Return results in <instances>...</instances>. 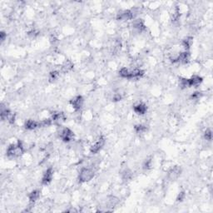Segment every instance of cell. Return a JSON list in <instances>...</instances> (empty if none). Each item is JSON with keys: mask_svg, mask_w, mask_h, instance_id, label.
I'll use <instances>...</instances> for the list:
<instances>
[{"mask_svg": "<svg viewBox=\"0 0 213 213\" xmlns=\"http://www.w3.org/2000/svg\"><path fill=\"white\" fill-rule=\"evenodd\" d=\"M180 86H181L182 88H187V87H189V86H188V79H180Z\"/></svg>", "mask_w": 213, "mask_h": 213, "instance_id": "obj_15", "label": "cell"}, {"mask_svg": "<svg viewBox=\"0 0 213 213\" xmlns=\"http://www.w3.org/2000/svg\"><path fill=\"white\" fill-rule=\"evenodd\" d=\"M134 27L136 28H138L139 31H141L142 29H144V25H143V23H142L141 22H140V21H139V22L135 23Z\"/></svg>", "mask_w": 213, "mask_h": 213, "instance_id": "obj_16", "label": "cell"}, {"mask_svg": "<svg viewBox=\"0 0 213 213\" xmlns=\"http://www.w3.org/2000/svg\"><path fill=\"white\" fill-rule=\"evenodd\" d=\"M133 110H134V112L136 113L140 114V115H143V114H145L146 112H147V107L145 104L138 103L137 104V105H135Z\"/></svg>", "mask_w": 213, "mask_h": 213, "instance_id": "obj_8", "label": "cell"}, {"mask_svg": "<svg viewBox=\"0 0 213 213\" xmlns=\"http://www.w3.org/2000/svg\"><path fill=\"white\" fill-rule=\"evenodd\" d=\"M135 130L138 133H142L146 131V127H145V126L138 125L135 127Z\"/></svg>", "mask_w": 213, "mask_h": 213, "instance_id": "obj_14", "label": "cell"}, {"mask_svg": "<svg viewBox=\"0 0 213 213\" xmlns=\"http://www.w3.org/2000/svg\"><path fill=\"white\" fill-rule=\"evenodd\" d=\"M181 168L180 167H178V166H175L174 168H173V169L170 171L169 173V177L172 180H175V179H176L177 177H178L179 176H180V174H181Z\"/></svg>", "mask_w": 213, "mask_h": 213, "instance_id": "obj_11", "label": "cell"}, {"mask_svg": "<svg viewBox=\"0 0 213 213\" xmlns=\"http://www.w3.org/2000/svg\"><path fill=\"white\" fill-rule=\"evenodd\" d=\"M202 82V79L198 77V76H195V77H192L191 79H188V86L189 87H197L198 85L200 84L201 82Z\"/></svg>", "mask_w": 213, "mask_h": 213, "instance_id": "obj_10", "label": "cell"}, {"mask_svg": "<svg viewBox=\"0 0 213 213\" xmlns=\"http://www.w3.org/2000/svg\"><path fill=\"white\" fill-rule=\"evenodd\" d=\"M60 137L64 141H70L73 138V133L69 128H65L61 132Z\"/></svg>", "mask_w": 213, "mask_h": 213, "instance_id": "obj_5", "label": "cell"}, {"mask_svg": "<svg viewBox=\"0 0 213 213\" xmlns=\"http://www.w3.org/2000/svg\"><path fill=\"white\" fill-rule=\"evenodd\" d=\"M132 13L129 10H126V11H123L122 13H121L120 14H118L117 16V19L118 20H128V19H132Z\"/></svg>", "mask_w": 213, "mask_h": 213, "instance_id": "obj_9", "label": "cell"}, {"mask_svg": "<svg viewBox=\"0 0 213 213\" xmlns=\"http://www.w3.org/2000/svg\"><path fill=\"white\" fill-rule=\"evenodd\" d=\"M23 153V147L20 141H18V143L16 144L10 145L7 150V155L10 157H19Z\"/></svg>", "mask_w": 213, "mask_h": 213, "instance_id": "obj_2", "label": "cell"}, {"mask_svg": "<svg viewBox=\"0 0 213 213\" xmlns=\"http://www.w3.org/2000/svg\"><path fill=\"white\" fill-rule=\"evenodd\" d=\"M119 74L122 78L132 79L141 78V76H143V74H144V72L141 71V70H139V69H136L134 71H129L127 68H122L120 70Z\"/></svg>", "mask_w": 213, "mask_h": 213, "instance_id": "obj_1", "label": "cell"}, {"mask_svg": "<svg viewBox=\"0 0 213 213\" xmlns=\"http://www.w3.org/2000/svg\"><path fill=\"white\" fill-rule=\"evenodd\" d=\"M205 138L208 140V141H211V138H212V133H211V130H207L206 132H205Z\"/></svg>", "mask_w": 213, "mask_h": 213, "instance_id": "obj_18", "label": "cell"}, {"mask_svg": "<svg viewBox=\"0 0 213 213\" xmlns=\"http://www.w3.org/2000/svg\"><path fill=\"white\" fill-rule=\"evenodd\" d=\"M38 197H39V191H32L30 195H29V200L32 202H34L35 201L38 200Z\"/></svg>", "mask_w": 213, "mask_h": 213, "instance_id": "obj_13", "label": "cell"}, {"mask_svg": "<svg viewBox=\"0 0 213 213\" xmlns=\"http://www.w3.org/2000/svg\"><path fill=\"white\" fill-rule=\"evenodd\" d=\"M53 169L52 168H48V169L45 172L44 176H43V183L44 184H47L52 181L53 178Z\"/></svg>", "mask_w": 213, "mask_h": 213, "instance_id": "obj_7", "label": "cell"}, {"mask_svg": "<svg viewBox=\"0 0 213 213\" xmlns=\"http://www.w3.org/2000/svg\"><path fill=\"white\" fill-rule=\"evenodd\" d=\"M38 127H39V123L36 122L33 120H28L25 123V127L27 129H29V130H33V129L36 128Z\"/></svg>", "mask_w": 213, "mask_h": 213, "instance_id": "obj_12", "label": "cell"}, {"mask_svg": "<svg viewBox=\"0 0 213 213\" xmlns=\"http://www.w3.org/2000/svg\"><path fill=\"white\" fill-rule=\"evenodd\" d=\"M4 36H5L4 33L2 32V33H1V39H2V41H3V39H4Z\"/></svg>", "mask_w": 213, "mask_h": 213, "instance_id": "obj_20", "label": "cell"}, {"mask_svg": "<svg viewBox=\"0 0 213 213\" xmlns=\"http://www.w3.org/2000/svg\"><path fill=\"white\" fill-rule=\"evenodd\" d=\"M104 143H105V140H104V138L102 137L91 147L90 151H91L92 153H97V152H98L101 150V148L103 147Z\"/></svg>", "mask_w": 213, "mask_h": 213, "instance_id": "obj_4", "label": "cell"}, {"mask_svg": "<svg viewBox=\"0 0 213 213\" xmlns=\"http://www.w3.org/2000/svg\"><path fill=\"white\" fill-rule=\"evenodd\" d=\"M58 76H59V73H58V72H51L50 73V80L51 81H55V80H57V79H58Z\"/></svg>", "mask_w": 213, "mask_h": 213, "instance_id": "obj_17", "label": "cell"}, {"mask_svg": "<svg viewBox=\"0 0 213 213\" xmlns=\"http://www.w3.org/2000/svg\"><path fill=\"white\" fill-rule=\"evenodd\" d=\"M185 197V193L184 192H181L180 195L178 196V198H177V201H182Z\"/></svg>", "mask_w": 213, "mask_h": 213, "instance_id": "obj_19", "label": "cell"}, {"mask_svg": "<svg viewBox=\"0 0 213 213\" xmlns=\"http://www.w3.org/2000/svg\"><path fill=\"white\" fill-rule=\"evenodd\" d=\"M71 104L73 108H75L76 110H79L82 106L83 104V98L81 96H78V97H74L72 101H71Z\"/></svg>", "mask_w": 213, "mask_h": 213, "instance_id": "obj_6", "label": "cell"}, {"mask_svg": "<svg viewBox=\"0 0 213 213\" xmlns=\"http://www.w3.org/2000/svg\"><path fill=\"white\" fill-rule=\"evenodd\" d=\"M94 176L93 171L89 168H84L81 171L79 174V181L82 182H86L90 181Z\"/></svg>", "mask_w": 213, "mask_h": 213, "instance_id": "obj_3", "label": "cell"}]
</instances>
